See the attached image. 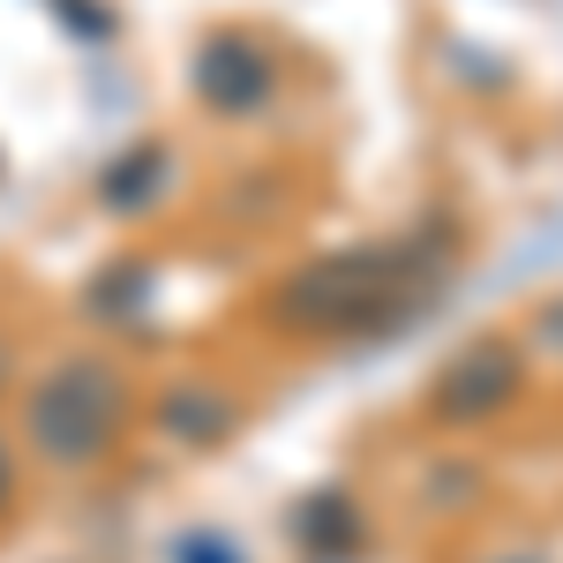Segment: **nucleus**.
Segmentation results:
<instances>
[{
	"label": "nucleus",
	"mask_w": 563,
	"mask_h": 563,
	"mask_svg": "<svg viewBox=\"0 0 563 563\" xmlns=\"http://www.w3.org/2000/svg\"><path fill=\"white\" fill-rule=\"evenodd\" d=\"M435 286V263L421 249H361V256H323L308 278L286 286V308L308 323H376V316H406L421 308Z\"/></svg>",
	"instance_id": "obj_1"
},
{
	"label": "nucleus",
	"mask_w": 563,
	"mask_h": 563,
	"mask_svg": "<svg viewBox=\"0 0 563 563\" xmlns=\"http://www.w3.org/2000/svg\"><path fill=\"white\" fill-rule=\"evenodd\" d=\"M526 384V361L511 339H474V346L459 353L443 376H435V413L443 421H488V413H504Z\"/></svg>",
	"instance_id": "obj_2"
},
{
	"label": "nucleus",
	"mask_w": 563,
	"mask_h": 563,
	"mask_svg": "<svg viewBox=\"0 0 563 563\" xmlns=\"http://www.w3.org/2000/svg\"><path fill=\"white\" fill-rule=\"evenodd\" d=\"M98 376H68V384L53 390V398H45V435H53V451H68V459H76V451H90V443H98V429H106V421H98Z\"/></svg>",
	"instance_id": "obj_3"
},
{
	"label": "nucleus",
	"mask_w": 563,
	"mask_h": 563,
	"mask_svg": "<svg viewBox=\"0 0 563 563\" xmlns=\"http://www.w3.org/2000/svg\"><path fill=\"white\" fill-rule=\"evenodd\" d=\"M541 339H549V346H563V301L549 308V316H541Z\"/></svg>",
	"instance_id": "obj_4"
}]
</instances>
